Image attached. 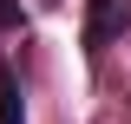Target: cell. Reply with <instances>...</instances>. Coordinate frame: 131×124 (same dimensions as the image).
I'll return each mask as SVG.
<instances>
[{
    "instance_id": "obj_2",
    "label": "cell",
    "mask_w": 131,
    "mask_h": 124,
    "mask_svg": "<svg viewBox=\"0 0 131 124\" xmlns=\"http://www.w3.org/2000/svg\"><path fill=\"white\" fill-rule=\"evenodd\" d=\"M0 124H26V98H20V78L0 65Z\"/></svg>"
},
{
    "instance_id": "obj_1",
    "label": "cell",
    "mask_w": 131,
    "mask_h": 124,
    "mask_svg": "<svg viewBox=\"0 0 131 124\" xmlns=\"http://www.w3.org/2000/svg\"><path fill=\"white\" fill-rule=\"evenodd\" d=\"M125 26H131V0H85V59H98Z\"/></svg>"
},
{
    "instance_id": "obj_3",
    "label": "cell",
    "mask_w": 131,
    "mask_h": 124,
    "mask_svg": "<svg viewBox=\"0 0 131 124\" xmlns=\"http://www.w3.org/2000/svg\"><path fill=\"white\" fill-rule=\"evenodd\" d=\"M0 33H26V7L20 0H0Z\"/></svg>"
}]
</instances>
